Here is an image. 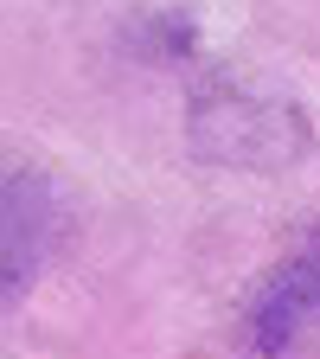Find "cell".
Wrapping results in <instances>:
<instances>
[{"mask_svg": "<svg viewBox=\"0 0 320 359\" xmlns=\"http://www.w3.org/2000/svg\"><path fill=\"white\" fill-rule=\"evenodd\" d=\"M186 148L211 167L288 173L314 148V122L295 97H276V90H256L237 77H205L186 103Z\"/></svg>", "mask_w": 320, "mask_h": 359, "instance_id": "cell-1", "label": "cell"}, {"mask_svg": "<svg viewBox=\"0 0 320 359\" xmlns=\"http://www.w3.org/2000/svg\"><path fill=\"white\" fill-rule=\"evenodd\" d=\"M64 244H71L64 187L39 167H13L7 187H0V283H7V302H20L58 263Z\"/></svg>", "mask_w": 320, "mask_h": 359, "instance_id": "cell-2", "label": "cell"}, {"mask_svg": "<svg viewBox=\"0 0 320 359\" xmlns=\"http://www.w3.org/2000/svg\"><path fill=\"white\" fill-rule=\"evenodd\" d=\"M314 327H320V231H307L288 257H276V263L263 269V283L244 302L237 334H244V353L282 359Z\"/></svg>", "mask_w": 320, "mask_h": 359, "instance_id": "cell-3", "label": "cell"}, {"mask_svg": "<svg viewBox=\"0 0 320 359\" xmlns=\"http://www.w3.org/2000/svg\"><path fill=\"white\" fill-rule=\"evenodd\" d=\"M141 45H148V52H160V58H186V52H193V26L173 20V13H160V20H148Z\"/></svg>", "mask_w": 320, "mask_h": 359, "instance_id": "cell-4", "label": "cell"}]
</instances>
